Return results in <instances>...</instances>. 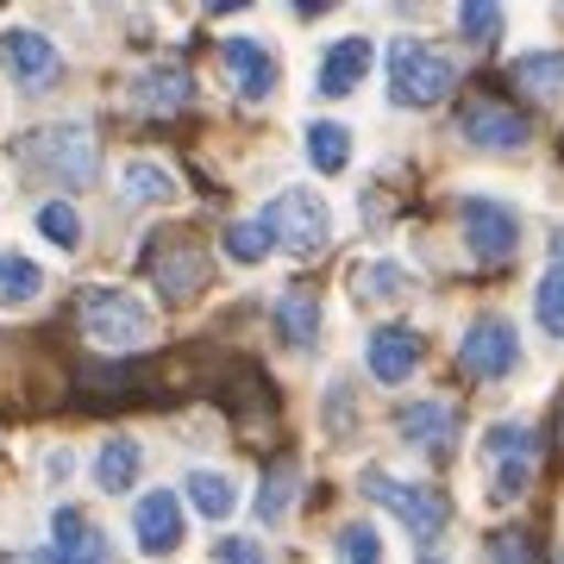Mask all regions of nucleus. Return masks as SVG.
<instances>
[{
  "label": "nucleus",
  "instance_id": "nucleus-1",
  "mask_svg": "<svg viewBox=\"0 0 564 564\" xmlns=\"http://www.w3.org/2000/svg\"><path fill=\"white\" fill-rule=\"evenodd\" d=\"M13 158L44 182H63V188H88V182L101 176V139H95V126L82 120H57V126H39V132H25L13 144Z\"/></svg>",
  "mask_w": 564,
  "mask_h": 564
},
{
  "label": "nucleus",
  "instance_id": "nucleus-2",
  "mask_svg": "<svg viewBox=\"0 0 564 564\" xmlns=\"http://www.w3.org/2000/svg\"><path fill=\"white\" fill-rule=\"evenodd\" d=\"M76 321L101 351H139V345H151V333H158V314H151L132 289H107V282L76 295Z\"/></svg>",
  "mask_w": 564,
  "mask_h": 564
},
{
  "label": "nucleus",
  "instance_id": "nucleus-3",
  "mask_svg": "<svg viewBox=\"0 0 564 564\" xmlns=\"http://www.w3.org/2000/svg\"><path fill=\"white\" fill-rule=\"evenodd\" d=\"M144 270H151L163 302H195L207 276H214V258H207V245L195 232H158L144 245Z\"/></svg>",
  "mask_w": 564,
  "mask_h": 564
},
{
  "label": "nucleus",
  "instance_id": "nucleus-4",
  "mask_svg": "<svg viewBox=\"0 0 564 564\" xmlns=\"http://www.w3.org/2000/svg\"><path fill=\"white\" fill-rule=\"evenodd\" d=\"M452 82H458V69L433 44L402 39L389 51V95H395V107H440L452 95Z\"/></svg>",
  "mask_w": 564,
  "mask_h": 564
},
{
  "label": "nucleus",
  "instance_id": "nucleus-5",
  "mask_svg": "<svg viewBox=\"0 0 564 564\" xmlns=\"http://www.w3.org/2000/svg\"><path fill=\"white\" fill-rule=\"evenodd\" d=\"M263 220H270L282 251H295V258H321L326 239H333V214L314 188H282L276 202L263 207Z\"/></svg>",
  "mask_w": 564,
  "mask_h": 564
},
{
  "label": "nucleus",
  "instance_id": "nucleus-6",
  "mask_svg": "<svg viewBox=\"0 0 564 564\" xmlns=\"http://www.w3.org/2000/svg\"><path fill=\"white\" fill-rule=\"evenodd\" d=\"M533 458H540L533 426L496 421L484 433V464H489V477H496V496H502V502H514V496H527V489H533Z\"/></svg>",
  "mask_w": 564,
  "mask_h": 564
},
{
  "label": "nucleus",
  "instance_id": "nucleus-7",
  "mask_svg": "<svg viewBox=\"0 0 564 564\" xmlns=\"http://www.w3.org/2000/svg\"><path fill=\"white\" fill-rule=\"evenodd\" d=\"M458 364L470 370V377H484V383H496V377H514V364H521V333H514L502 314H484V321L464 326Z\"/></svg>",
  "mask_w": 564,
  "mask_h": 564
},
{
  "label": "nucleus",
  "instance_id": "nucleus-8",
  "mask_svg": "<svg viewBox=\"0 0 564 564\" xmlns=\"http://www.w3.org/2000/svg\"><path fill=\"white\" fill-rule=\"evenodd\" d=\"M464 220V245H470V258L477 263H508L514 258V239H521V220H514V207L489 202V195H470L458 207Z\"/></svg>",
  "mask_w": 564,
  "mask_h": 564
},
{
  "label": "nucleus",
  "instance_id": "nucleus-9",
  "mask_svg": "<svg viewBox=\"0 0 564 564\" xmlns=\"http://www.w3.org/2000/svg\"><path fill=\"white\" fill-rule=\"evenodd\" d=\"M458 132H464V144H477V151H521V144L533 139V120L508 101H464Z\"/></svg>",
  "mask_w": 564,
  "mask_h": 564
},
{
  "label": "nucleus",
  "instance_id": "nucleus-10",
  "mask_svg": "<svg viewBox=\"0 0 564 564\" xmlns=\"http://www.w3.org/2000/svg\"><path fill=\"white\" fill-rule=\"evenodd\" d=\"M364 496H370V502H383V508H395V514H402V521L414 527L421 540H433V533H440V527L452 521V508H445L440 489L395 484V477H383V470H370V477H364Z\"/></svg>",
  "mask_w": 564,
  "mask_h": 564
},
{
  "label": "nucleus",
  "instance_id": "nucleus-11",
  "mask_svg": "<svg viewBox=\"0 0 564 564\" xmlns=\"http://www.w3.org/2000/svg\"><path fill=\"white\" fill-rule=\"evenodd\" d=\"M0 69L20 82V88H51L63 69L57 44L44 39V32H32V25H13V32H0Z\"/></svg>",
  "mask_w": 564,
  "mask_h": 564
},
{
  "label": "nucleus",
  "instance_id": "nucleus-12",
  "mask_svg": "<svg viewBox=\"0 0 564 564\" xmlns=\"http://www.w3.org/2000/svg\"><path fill=\"white\" fill-rule=\"evenodd\" d=\"M132 533H139L144 558H170V552L182 545V502L170 496V489L139 496V508H132Z\"/></svg>",
  "mask_w": 564,
  "mask_h": 564
},
{
  "label": "nucleus",
  "instance_id": "nucleus-13",
  "mask_svg": "<svg viewBox=\"0 0 564 564\" xmlns=\"http://www.w3.org/2000/svg\"><path fill=\"white\" fill-rule=\"evenodd\" d=\"M220 63H226V76H232V88H239V101H270V88H276V76H282L276 57H270L258 39H226Z\"/></svg>",
  "mask_w": 564,
  "mask_h": 564
},
{
  "label": "nucleus",
  "instance_id": "nucleus-14",
  "mask_svg": "<svg viewBox=\"0 0 564 564\" xmlns=\"http://www.w3.org/2000/svg\"><path fill=\"white\" fill-rule=\"evenodd\" d=\"M51 540H57L51 564H107V540H101V527L88 521L82 508H57V514H51Z\"/></svg>",
  "mask_w": 564,
  "mask_h": 564
},
{
  "label": "nucleus",
  "instance_id": "nucleus-15",
  "mask_svg": "<svg viewBox=\"0 0 564 564\" xmlns=\"http://www.w3.org/2000/svg\"><path fill=\"white\" fill-rule=\"evenodd\" d=\"M188 95H195V82L182 63H151L132 76V107H144V113H182Z\"/></svg>",
  "mask_w": 564,
  "mask_h": 564
},
{
  "label": "nucleus",
  "instance_id": "nucleus-16",
  "mask_svg": "<svg viewBox=\"0 0 564 564\" xmlns=\"http://www.w3.org/2000/svg\"><path fill=\"white\" fill-rule=\"evenodd\" d=\"M421 364V333L414 326H377L370 333V377L377 383H408Z\"/></svg>",
  "mask_w": 564,
  "mask_h": 564
},
{
  "label": "nucleus",
  "instance_id": "nucleus-17",
  "mask_svg": "<svg viewBox=\"0 0 564 564\" xmlns=\"http://www.w3.org/2000/svg\"><path fill=\"white\" fill-rule=\"evenodd\" d=\"M395 426H402V440L426 445L433 458H445L452 440H458V414H452L445 402H408V408H395Z\"/></svg>",
  "mask_w": 564,
  "mask_h": 564
},
{
  "label": "nucleus",
  "instance_id": "nucleus-18",
  "mask_svg": "<svg viewBox=\"0 0 564 564\" xmlns=\"http://www.w3.org/2000/svg\"><path fill=\"white\" fill-rule=\"evenodd\" d=\"M370 76V39H339V44H326V57H321V95H351L358 82Z\"/></svg>",
  "mask_w": 564,
  "mask_h": 564
},
{
  "label": "nucleus",
  "instance_id": "nucleus-19",
  "mask_svg": "<svg viewBox=\"0 0 564 564\" xmlns=\"http://www.w3.org/2000/svg\"><path fill=\"white\" fill-rule=\"evenodd\" d=\"M139 470H144V452H139V440H126V433H113V440L95 452V484H101L107 496H126V489L139 484Z\"/></svg>",
  "mask_w": 564,
  "mask_h": 564
},
{
  "label": "nucleus",
  "instance_id": "nucleus-20",
  "mask_svg": "<svg viewBox=\"0 0 564 564\" xmlns=\"http://www.w3.org/2000/svg\"><path fill=\"white\" fill-rule=\"evenodd\" d=\"M408 289H414V276H408L402 263H389V258H364L358 270H351V295H358V307L395 302V295H408Z\"/></svg>",
  "mask_w": 564,
  "mask_h": 564
},
{
  "label": "nucleus",
  "instance_id": "nucleus-21",
  "mask_svg": "<svg viewBox=\"0 0 564 564\" xmlns=\"http://www.w3.org/2000/svg\"><path fill=\"white\" fill-rule=\"evenodd\" d=\"M295 496H302V464H295V458H276L270 470H263V484H258V521L276 527L282 514L295 508Z\"/></svg>",
  "mask_w": 564,
  "mask_h": 564
},
{
  "label": "nucleus",
  "instance_id": "nucleus-22",
  "mask_svg": "<svg viewBox=\"0 0 564 564\" xmlns=\"http://www.w3.org/2000/svg\"><path fill=\"white\" fill-rule=\"evenodd\" d=\"M188 502H195V514H207V521H226L232 508H239V484L226 477V470H188Z\"/></svg>",
  "mask_w": 564,
  "mask_h": 564
},
{
  "label": "nucleus",
  "instance_id": "nucleus-23",
  "mask_svg": "<svg viewBox=\"0 0 564 564\" xmlns=\"http://www.w3.org/2000/svg\"><path fill=\"white\" fill-rule=\"evenodd\" d=\"M276 333L295 345V351H307V345L321 339V302L302 295V289H295V295H282V302H276Z\"/></svg>",
  "mask_w": 564,
  "mask_h": 564
},
{
  "label": "nucleus",
  "instance_id": "nucleus-24",
  "mask_svg": "<svg viewBox=\"0 0 564 564\" xmlns=\"http://www.w3.org/2000/svg\"><path fill=\"white\" fill-rule=\"evenodd\" d=\"M120 188H126V202L163 207L170 195H176V176H170L163 163H151V158H132V163H126V176H120Z\"/></svg>",
  "mask_w": 564,
  "mask_h": 564
},
{
  "label": "nucleus",
  "instance_id": "nucleus-25",
  "mask_svg": "<svg viewBox=\"0 0 564 564\" xmlns=\"http://www.w3.org/2000/svg\"><path fill=\"white\" fill-rule=\"evenodd\" d=\"M307 158H314V170L339 176L345 163H351V132L333 126V120H314V126H307Z\"/></svg>",
  "mask_w": 564,
  "mask_h": 564
},
{
  "label": "nucleus",
  "instance_id": "nucleus-26",
  "mask_svg": "<svg viewBox=\"0 0 564 564\" xmlns=\"http://www.w3.org/2000/svg\"><path fill=\"white\" fill-rule=\"evenodd\" d=\"M44 289V270L32 258H13V251H0V307H25L32 295Z\"/></svg>",
  "mask_w": 564,
  "mask_h": 564
},
{
  "label": "nucleus",
  "instance_id": "nucleus-27",
  "mask_svg": "<svg viewBox=\"0 0 564 564\" xmlns=\"http://www.w3.org/2000/svg\"><path fill=\"white\" fill-rule=\"evenodd\" d=\"M270 245H276V232H270V220H232L226 226V258L232 263H263L270 258Z\"/></svg>",
  "mask_w": 564,
  "mask_h": 564
},
{
  "label": "nucleus",
  "instance_id": "nucleus-28",
  "mask_svg": "<svg viewBox=\"0 0 564 564\" xmlns=\"http://www.w3.org/2000/svg\"><path fill=\"white\" fill-rule=\"evenodd\" d=\"M489 564H540V533L533 527H502L489 540Z\"/></svg>",
  "mask_w": 564,
  "mask_h": 564
},
{
  "label": "nucleus",
  "instance_id": "nucleus-29",
  "mask_svg": "<svg viewBox=\"0 0 564 564\" xmlns=\"http://www.w3.org/2000/svg\"><path fill=\"white\" fill-rule=\"evenodd\" d=\"M339 564H383V533L370 521L339 527Z\"/></svg>",
  "mask_w": 564,
  "mask_h": 564
},
{
  "label": "nucleus",
  "instance_id": "nucleus-30",
  "mask_svg": "<svg viewBox=\"0 0 564 564\" xmlns=\"http://www.w3.org/2000/svg\"><path fill=\"white\" fill-rule=\"evenodd\" d=\"M39 232L51 245H63V251H76V245H82V214L69 202H44L39 207Z\"/></svg>",
  "mask_w": 564,
  "mask_h": 564
},
{
  "label": "nucleus",
  "instance_id": "nucleus-31",
  "mask_svg": "<svg viewBox=\"0 0 564 564\" xmlns=\"http://www.w3.org/2000/svg\"><path fill=\"white\" fill-rule=\"evenodd\" d=\"M514 82H521V88H533V95H558V88H564V57H552V51L521 57V63H514Z\"/></svg>",
  "mask_w": 564,
  "mask_h": 564
},
{
  "label": "nucleus",
  "instance_id": "nucleus-32",
  "mask_svg": "<svg viewBox=\"0 0 564 564\" xmlns=\"http://www.w3.org/2000/svg\"><path fill=\"white\" fill-rule=\"evenodd\" d=\"M533 307H540V326L552 333V339H564V258L545 270L540 295H533Z\"/></svg>",
  "mask_w": 564,
  "mask_h": 564
},
{
  "label": "nucleus",
  "instance_id": "nucleus-33",
  "mask_svg": "<svg viewBox=\"0 0 564 564\" xmlns=\"http://www.w3.org/2000/svg\"><path fill=\"white\" fill-rule=\"evenodd\" d=\"M502 32V7H489V0H470V7H458V39L464 44H489Z\"/></svg>",
  "mask_w": 564,
  "mask_h": 564
},
{
  "label": "nucleus",
  "instance_id": "nucleus-34",
  "mask_svg": "<svg viewBox=\"0 0 564 564\" xmlns=\"http://www.w3.org/2000/svg\"><path fill=\"white\" fill-rule=\"evenodd\" d=\"M214 564H270V558H263L258 540H239V533H232V540L214 545Z\"/></svg>",
  "mask_w": 564,
  "mask_h": 564
},
{
  "label": "nucleus",
  "instance_id": "nucleus-35",
  "mask_svg": "<svg viewBox=\"0 0 564 564\" xmlns=\"http://www.w3.org/2000/svg\"><path fill=\"white\" fill-rule=\"evenodd\" d=\"M552 440H558V452H564V395H558V414H552Z\"/></svg>",
  "mask_w": 564,
  "mask_h": 564
},
{
  "label": "nucleus",
  "instance_id": "nucleus-36",
  "mask_svg": "<svg viewBox=\"0 0 564 564\" xmlns=\"http://www.w3.org/2000/svg\"><path fill=\"white\" fill-rule=\"evenodd\" d=\"M421 564H445V558H421Z\"/></svg>",
  "mask_w": 564,
  "mask_h": 564
}]
</instances>
